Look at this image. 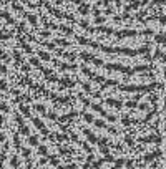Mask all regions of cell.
I'll list each match as a JSON object with an SVG mask.
<instances>
[{"label":"cell","instance_id":"cell-27","mask_svg":"<svg viewBox=\"0 0 166 169\" xmlns=\"http://www.w3.org/2000/svg\"><path fill=\"white\" fill-rule=\"evenodd\" d=\"M22 47H23V50H27L28 53L32 51V48H30V45H27V43H25V42H22Z\"/></svg>","mask_w":166,"mask_h":169},{"label":"cell","instance_id":"cell-32","mask_svg":"<svg viewBox=\"0 0 166 169\" xmlns=\"http://www.w3.org/2000/svg\"><path fill=\"white\" fill-rule=\"evenodd\" d=\"M0 88H2V90H7V83H5L4 80H0Z\"/></svg>","mask_w":166,"mask_h":169},{"label":"cell","instance_id":"cell-8","mask_svg":"<svg viewBox=\"0 0 166 169\" xmlns=\"http://www.w3.org/2000/svg\"><path fill=\"white\" fill-rule=\"evenodd\" d=\"M38 56H40L42 60H45V61L51 60V58H50V55H48V53H45V51H38Z\"/></svg>","mask_w":166,"mask_h":169},{"label":"cell","instance_id":"cell-28","mask_svg":"<svg viewBox=\"0 0 166 169\" xmlns=\"http://www.w3.org/2000/svg\"><path fill=\"white\" fill-rule=\"evenodd\" d=\"M48 161H50V164H53V166H57V164H58V159H57V157H50Z\"/></svg>","mask_w":166,"mask_h":169},{"label":"cell","instance_id":"cell-30","mask_svg":"<svg viewBox=\"0 0 166 169\" xmlns=\"http://www.w3.org/2000/svg\"><path fill=\"white\" fill-rule=\"evenodd\" d=\"M57 43L63 45V47H68V42H67V40H57Z\"/></svg>","mask_w":166,"mask_h":169},{"label":"cell","instance_id":"cell-5","mask_svg":"<svg viewBox=\"0 0 166 169\" xmlns=\"http://www.w3.org/2000/svg\"><path fill=\"white\" fill-rule=\"evenodd\" d=\"M106 103H108V105H111V106H115V108H120V106H121V101H116V99H111V98H108Z\"/></svg>","mask_w":166,"mask_h":169},{"label":"cell","instance_id":"cell-35","mask_svg":"<svg viewBox=\"0 0 166 169\" xmlns=\"http://www.w3.org/2000/svg\"><path fill=\"white\" fill-rule=\"evenodd\" d=\"M123 162H125L123 159H116V161H115V164H116V166H123Z\"/></svg>","mask_w":166,"mask_h":169},{"label":"cell","instance_id":"cell-41","mask_svg":"<svg viewBox=\"0 0 166 169\" xmlns=\"http://www.w3.org/2000/svg\"><path fill=\"white\" fill-rule=\"evenodd\" d=\"M0 141H4V134L0 133Z\"/></svg>","mask_w":166,"mask_h":169},{"label":"cell","instance_id":"cell-14","mask_svg":"<svg viewBox=\"0 0 166 169\" xmlns=\"http://www.w3.org/2000/svg\"><path fill=\"white\" fill-rule=\"evenodd\" d=\"M33 108H35L38 113H45V106L43 105H33Z\"/></svg>","mask_w":166,"mask_h":169},{"label":"cell","instance_id":"cell-19","mask_svg":"<svg viewBox=\"0 0 166 169\" xmlns=\"http://www.w3.org/2000/svg\"><path fill=\"white\" fill-rule=\"evenodd\" d=\"M60 81L63 83V85H67V86H73L75 85V81H71V80H60Z\"/></svg>","mask_w":166,"mask_h":169},{"label":"cell","instance_id":"cell-34","mask_svg":"<svg viewBox=\"0 0 166 169\" xmlns=\"http://www.w3.org/2000/svg\"><path fill=\"white\" fill-rule=\"evenodd\" d=\"M83 149L87 151V153H91V148H90V146H88V144H83Z\"/></svg>","mask_w":166,"mask_h":169},{"label":"cell","instance_id":"cell-42","mask_svg":"<svg viewBox=\"0 0 166 169\" xmlns=\"http://www.w3.org/2000/svg\"><path fill=\"white\" fill-rule=\"evenodd\" d=\"M2 123H4V118H2V114H0V124H2Z\"/></svg>","mask_w":166,"mask_h":169},{"label":"cell","instance_id":"cell-31","mask_svg":"<svg viewBox=\"0 0 166 169\" xmlns=\"http://www.w3.org/2000/svg\"><path fill=\"white\" fill-rule=\"evenodd\" d=\"M87 12H88V7H87V5H83V7L80 8V13H83V15H85Z\"/></svg>","mask_w":166,"mask_h":169},{"label":"cell","instance_id":"cell-36","mask_svg":"<svg viewBox=\"0 0 166 169\" xmlns=\"http://www.w3.org/2000/svg\"><path fill=\"white\" fill-rule=\"evenodd\" d=\"M45 47L50 48V50H53V48H55V45H53V43H45Z\"/></svg>","mask_w":166,"mask_h":169},{"label":"cell","instance_id":"cell-1","mask_svg":"<svg viewBox=\"0 0 166 169\" xmlns=\"http://www.w3.org/2000/svg\"><path fill=\"white\" fill-rule=\"evenodd\" d=\"M156 86H159L158 83H151V85H143V86H136V85H131V86H120V90L123 91H128V93H131V91H151L154 90Z\"/></svg>","mask_w":166,"mask_h":169},{"label":"cell","instance_id":"cell-12","mask_svg":"<svg viewBox=\"0 0 166 169\" xmlns=\"http://www.w3.org/2000/svg\"><path fill=\"white\" fill-rule=\"evenodd\" d=\"M60 66H62V70H75V65H67V63H62Z\"/></svg>","mask_w":166,"mask_h":169},{"label":"cell","instance_id":"cell-13","mask_svg":"<svg viewBox=\"0 0 166 169\" xmlns=\"http://www.w3.org/2000/svg\"><path fill=\"white\" fill-rule=\"evenodd\" d=\"M60 30L63 31V33H67V35H71V33H73V31H71V28H68V27H63V25H62V27H58Z\"/></svg>","mask_w":166,"mask_h":169},{"label":"cell","instance_id":"cell-44","mask_svg":"<svg viewBox=\"0 0 166 169\" xmlns=\"http://www.w3.org/2000/svg\"><path fill=\"white\" fill-rule=\"evenodd\" d=\"M116 2H120V0H116Z\"/></svg>","mask_w":166,"mask_h":169},{"label":"cell","instance_id":"cell-29","mask_svg":"<svg viewBox=\"0 0 166 169\" xmlns=\"http://www.w3.org/2000/svg\"><path fill=\"white\" fill-rule=\"evenodd\" d=\"M0 111H8V106L5 103H0Z\"/></svg>","mask_w":166,"mask_h":169},{"label":"cell","instance_id":"cell-37","mask_svg":"<svg viewBox=\"0 0 166 169\" xmlns=\"http://www.w3.org/2000/svg\"><path fill=\"white\" fill-rule=\"evenodd\" d=\"M95 22H96V23H101V22H105V18H103V17H98Z\"/></svg>","mask_w":166,"mask_h":169},{"label":"cell","instance_id":"cell-22","mask_svg":"<svg viewBox=\"0 0 166 169\" xmlns=\"http://www.w3.org/2000/svg\"><path fill=\"white\" fill-rule=\"evenodd\" d=\"M20 133L27 136V134H28V128H27V126H20Z\"/></svg>","mask_w":166,"mask_h":169},{"label":"cell","instance_id":"cell-39","mask_svg":"<svg viewBox=\"0 0 166 169\" xmlns=\"http://www.w3.org/2000/svg\"><path fill=\"white\" fill-rule=\"evenodd\" d=\"M0 71H2V73H5V71H7V68H5L4 65H0Z\"/></svg>","mask_w":166,"mask_h":169},{"label":"cell","instance_id":"cell-7","mask_svg":"<svg viewBox=\"0 0 166 169\" xmlns=\"http://www.w3.org/2000/svg\"><path fill=\"white\" fill-rule=\"evenodd\" d=\"M20 111H22V113H23L25 116H27V118H30V110H28V108L25 106V105H20Z\"/></svg>","mask_w":166,"mask_h":169},{"label":"cell","instance_id":"cell-24","mask_svg":"<svg viewBox=\"0 0 166 169\" xmlns=\"http://www.w3.org/2000/svg\"><path fill=\"white\" fill-rule=\"evenodd\" d=\"M121 123H123V124H125V126H128V124H130V123H131V119L128 118V116H125V118L121 119Z\"/></svg>","mask_w":166,"mask_h":169},{"label":"cell","instance_id":"cell-10","mask_svg":"<svg viewBox=\"0 0 166 169\" xmlns=\"http://www.w3.org/2000/svg\"><path fill=\"white\" fill-rule=\"evenodd\" d=\"M83 116H85V121H87V123H95V118H93V114H88V113H85Z\"/></svg>","mask_w":166,"mask_h":169},{"label":"cell","instance_id":"cell-11","mask_svg":"<svg viewBox=\"0 0 166 169\" xmlns=\"http://www.w3.org/2000/svg\"><path fill=\"white\" fill-rule=\"evenodd\" d=\"M154 58H159V60H163V61H166V55L163 51H156V53H154Z\"/></svg>","mask_w":166,"mask_h":169},{"label":"cell","instance_id":"cell-25","mask_svg":"<svg viewBox=\"0 0 166 169\" xmlns=\"http://www.w3.org/2000/svg\"><path fill=\"white\" fill-rule=\"evenodd\" d=\"M57 139H58V141H65V139H68V138H67V134H57Z\"/></svg>","mask_w":166,"mask_h":169},{"label":"cell","instance_id":"cell-9","mask_svg":"<svg viewBox=\"0 0 166 169\" xmlns=\"http://www.w3.org/2000/svg\"><path fill=\"white\" fill-rule=\"evenodd\" d=\"M156 42H158V43L166 45V35H156Z\"/></svg>","mask_w":166,"mask_h":169},{"label":"cell","instance_id":"cell-21","mask_svg":"<svg viewBox=\"0 0 166 169\" xmlns=\"http://www.w3.org/2000/svg\"><path fill=\"white\" fill-rule=\"evenodd\" d=\"M30 144H32V146H37V144H38V139H37V136H32V138H30Z\"/></svg>","mask_w":166,"mask_h":169},{"label":"cell","instance_id":"cell-3","mask_svg":"<svg viewBox=\"0 0 166 169\" xmlns=\"http://www.w3.org/2000/svg\"><path fill=\"white\" fill-rule=\"evenodd\" d=\"M140 141L141 143H159V138L158 136H146V138H141Z\"/></svg>","mask_w":166,"mask_h":169},{"label":"cell","instance_id":"cell-20","mask_svg":"<svg viewBox=\"0 0 166 169\" xmlns=\"http://www.w3.org/2000/svg\"><path fill=\"white\" fill-rule=\"evenodd\" d=\"M10 164H12L13 167H17V166H18V159H17V156H13L12 159H10Z\"/></svg>","mask_w":166,"mask_h":169},{"label":"cell","instance_id":"cell-4","mask_svg":"<svg viewBox=\"0 0 166 169\" xmlns=\"http://www.w3.org/2000/svg\"><path fill=\"white\" fill-rule=\"evenodd\" d=\"M158 156H161V153H159V151H154V153H151V154H148V156H145V161L150 162V161H153L154 157H158Z\"/></svg>","mask_w":166,"mask_h":169},{"label":"cell","instance_id":"cell-15","mask_svg":"<svg viewBox=\"0 0 166 169\" xmlns=\"http://www.w3.org/2000/svg\"><path fill=\"white\" fill-rule=\"evenodd\" d=\"M138 7H140V2H131V4L126 7V10H131V8H138Z\"/></svg>","mask_w":166,"mask_h":169},{"label":"cell","instance_id":"cell-18","mask_svg":"<svg viewBox=\"0 0 166 169\" xmlns=\"http://www.w3.org/2000/svg\"><path fill=\"white\" fill-rule=\"evenodd\" d=\"M95 126H98V128H106V124H105L101 119H95Z\"/></svg>","mask_w":166,"mask_h":169},{"label":"cell","instance_id":"cell-6","mask_svg":"<svg viewBox=\"0 0 166 169\" xmlns=\"http://www.w3.org/2000/svg\"><path fill=\"white\" fill-rule=\"evenodd\" d=\"M85 134H87V138L90 139L91 143H96V136L93 133H90V129H85Z\"/></svg>","mask_w":166,"mask_h":169},{"label":"cell","instance_id":"cell-38","mask_svg":"<svg viewBox=\"0 0 166 169\" xmlns=\"http://www.w3.org/2000/svg\"><path fill=\"white\" fill-rule=\"evenodd\" d=\"M65 169H76V166H75V164H70V166H67Z\"/></svg>","mask_w":166,"mask_h":169},{"label":"cell","instance_id":"cell-23","mask_svg":"<svg viewBox=\"0 0 166 169\" xmlns=\"http://www.w3.org/2000/svg\"><path fill=\"white\" fill-rule=\"evenodd\" d=\"M38 153L45 156V154H47V146H40V148H38Z\"/></svg>","mask_w":166,"mask_h":169},{"label":"cell","instance_id":"cell-17","mask_svg":"<svg viewBox=\"0 0 166 169\" xmlns=\"http://www.w3.org/2000/svg\"><path fill=\"white\" fill-rule=\"evenodd\" d=\"M30 63H32L33 66H38V68H42V65H40V60H38V58H32V60H30Z\"/></svg>","mask_w":166,"mask_h":169},{"label":"cell","instance_id":"cell-2","mask_svg":"<svg viewBox=\"0 0 166 169\" xmlns=\"http://www.w3.org/2000/svg\"><path fill=\"white\" fill-rule=\"evenodd\" d=\"M33 123H35V126H37V128H38L40 131H42V134H48V129H47V128H45V126H43V123L40 121V119L33 118Z\"/></svg>","mask_w":166,"mask_h":169},{"label":"cell","instance_id":"cell-40","mask_svg":"<svg viewBox=\"0 0 166 169\" xmlns=\"http://www.w3.org/2000/svg\"><path fill=\"white\" fill-rule=\"evenodd\" d=\"M0 58H5V53H4V51H0Z\"/></svg>","mask_w":166,"mask_h":169},{"label":"cell","instance_id":"cell-43","mask_svg":"<svg viewBox=\"0 0 166 169\" xmlns=\"http://www.w3.org/2000/svg\"><path fill=\"white\" fill-rule=\"evenodd\" d=\"M164 76H166V71H164Z\"/></svg>","mask_w":166,"mask_h":169},{"label":"cell","instance_id":"cell-26","mask_svg":"<svg viewBox=\"0 0 166 169\" xmlns=\"http://www.w3.org/2000/svg\"><path fill=\"white\" fill-rule=\"evenodd\" d=\"M22 154H23L25 159H27V157H30V149H22Z\"/></svg>","mask_w":166,"mask_h":169},{"label":"cell","instance_id":"cell-33","mask_svg":"<svg viewBox=\"0 0 166 169\" xmlns=\"http://www.w3.org/2000/svg\"><path fill=\"white\" fill-rule=\"evenodd\" d=\"M140 110H141V111L148 110V105H146V103H143V105H140Z\"/></svg>","mask_w":166,"mask_h":169},{"label":"cell","instance_id":"cell-16","mask_svg":"<svg viewBox=\"0 0 166 169\" xmlns=\"http://www.w3.org/2000/svg\"><path fill=\"white\" fill-rule=\"evenodd\" d=\"M27 18H28V22L32 25H37V17L35 15H27Z\"/></svg>","mask_w":166,"mask_h":169}]
</instances>
